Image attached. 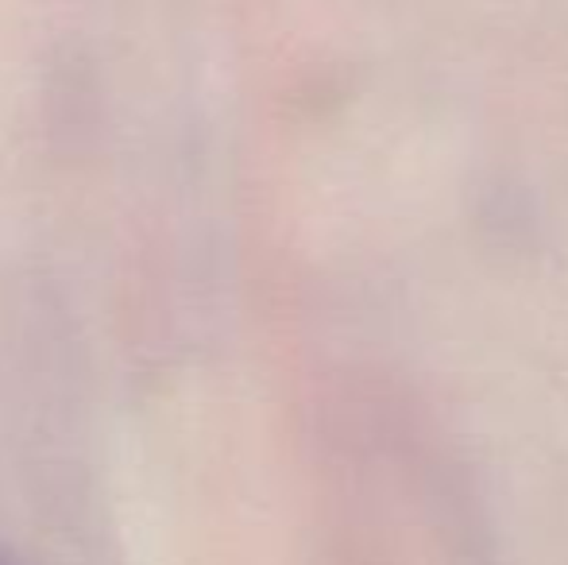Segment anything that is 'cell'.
I'll return each instance as SVG.
<instances>
[{
	"mask_svg": "<svg viewBox=\"0 0 568 565\" xmlns=\"http://www.w3.org/2000/svg\"><path fill=\"white\" fill-rule=\"evenodd\" d=\"M0 565H4V562H0Z\"/></svg>",
	"mask_w": 568,
	"mask_h": 565,
	"instance_id": "cell-1",
	"label": "cell"
}]
</instances>
